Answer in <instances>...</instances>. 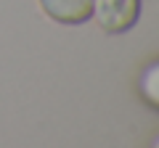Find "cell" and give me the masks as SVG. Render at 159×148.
<instances>
[{
	"instance_id": "cell-2",
	"label": "cell",
	"mask_w": 159,
	"mask_h": 148,
	"mask_svg": "<svg viewBox=\"0 0 159 148\" xmlns=\"http://www.w3.org/2000/svg\"><path fill=\"white\" fill-rule=\"evenodd\" d=\"M40 8L58 24H82L90 19L93 0H40Z\"/></svg>"
},
{
	"instance_id": "cell-4",
	"label": "cell",
	"mask_w": 159,
	"mask_h": 148,
	"mask_svg": "<svg viewBox=\"0 0 159 148\" xmlns=\"http://www.w3.org/2000/svg\"><path fill=\"white\" fill-rule=\"evenodd\" d=\"M151 148H159V137H157V140H154V143H151Z\"/></svg>"
},
{
	"instance_id": "cell-1",
	"label": "cell",
	"mask_w": 159,
	"mask_h": 148,
	"mask_svg": "<svg viewBox=\"0 0 159 148\" xmlns=\"http://www.w3.org/2000/svg\"><path fill=\"white\" fill-rule=\"evenodd\" d=\"M141 16V0H93L90 19L109 34L127 32Z\"/></svg>"
},
{
	"instance_id": "cell-3",
	"label": "cell",
	"mask_w": 159,
	"mask_h": 148,
	"mask_svg": "<svg viewBox=\"0 0 159 148\" xmlns=\"http://www.w3.org/2000/svg\"><path fill=\"white\" fill-rule=\"evenodd\" d=\"M141 95L148 106L159 108V61H154L151 66L143 69L141 74Z\"/></svg>"
}]
</instances>
